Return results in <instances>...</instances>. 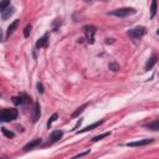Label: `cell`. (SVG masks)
I'll return each instance as SVG.
<instances>
[{
    "mask_svg": "<svg viewBox=\"0 0 159 159\" xmlns=\"http://www.w3.org/2000/svg\"><path fill=\"white\" fill-rule=\"evenodd\" d=\"M157 1L154 0V1H152V5H150V19H153L154 16H155V14H157Z\"/></svg>",
    "mask_w": 159,
    "mask_h": 159,
    "instance_id": "16",
    "label": "cell"
},
{
    "mask_svg": "<svg viewBox=\"0 0 159 159\" xmlns=\"http://www.w3.org/2000/svg\"><path fill=\"white\" fill-rule=\"evenodd\" d=\"M47 43H48V32H46L42 37H40L37 41H36V48H43V47H46L47 46Z\"/></svg>",
    "mask_w": 159,
    "mask_h": 159,
    "instance_id": "7",
    "label": "cell"
},
{
    "mask_svg": "<svg viewBox=\"0 0 159 159\" xmlns=\"http://www.w3.org/2000/svg\"><path fill=\"white\" fill-rule=\"evenodd\" d=\"M37 91L40 92V93H43V86H42V83H37Z\"/></svg>",
    "mask_w": 159,
    "mask_h": 159,
    "instance_id": "24",
    "label": "cell"
},
{
    "mask_svg": "<svg viewBox=\"0 0 159 159\" xmlns=\"http://www.w3.org/2000/svg\"><path fill=\"white\" fill-rule=\"evenodd\" d=\"M12 102H14V104H25V103L30 102V97L26 93H20L19 96L12 97Z\"/></svg>",
    "mask_w": 159,
    "mask_h": 159,
    "instance_id": "6",
    "label": "cell"
},
{
    "mask_svg": "<svg viewBox=\"0 0 159 159\" xmlns=\"http://www.w3.org/2000/svg\"><path fill=\"white\" fill-rule=\"evenodd\" d=\"M109 68H111L112 71H117V70L119 68V66H118L117 63H114V62H112V63H109Z\"/></svg>",
    "mask_w": 159,
    "mask_h": 159,
    "instance_id": "23",
    "label": "cell"
},
{
    "mask_svg": "<svg viewBox=\"0 0 159 159\" xmlns=\"http://www.w3.org/2000/svg\"><path fill=\"white\" fill-rule=\"evenodd\" d=\"M62 135H63V132H62V130H53V132L50 134L48 142H47L45 145H50V144H52V143L58 142V140L62 138Z\"/></svg>",
    "mask_w": 159,
    "mask_h": 159,
    "instance_id": "5",
    "label": "cell"
},
{
    "mask_svg": "<svg viewBox=\"0 0 159 159\" xmlns=\"http://www.w3.org/2000/svg\"><path fill=\"white\" fill-rule=\"evenodd\" d=\"M7 7H10V1H2V2L0 4V10H1V11L6 10Z\"/></svg>",
    "mask_w": 159,
    "mask_h": 159,
    "instance_id": "21",
    "label": "cell"
},
{
    "mask_svg": "<svg viewBox=\"0 0 159 159\" xmlns=\"http://www.w3.org/2000/svg\"><path fill=\"white\" fill-rule=\"evenodd\" d=\"M152 142H153V139L149 138V139H142V140H137V142H129L125 145L127 147H143V145H147Z\"/></svg>",
    "mask_w": 159,
    "mask_h": 159,
    "instance_id": "8",
    "label": "cell"
},
{
    "mask_svg": "<svg viewBox=\"0 0 159 159\" xmlns=\"http://www.w3.org/2000/svg\"><path fill=\"white\" fill-rule=\"evenodd\" d=\"M40 104H39V102H36L35 103V116H34V122H37V119H39V117H40Z\"/></svg>",
    "mask_w": 159,
    "mask_h": 159,
    "instance_id": "17",
    "label": "cell"
},
{
    "mask_svg": "<svg viewBox=\"0 0 159 159\" xmlns=\"http://www.w3.org/2000/svg\"><path fill=\"white\" fill-rule=\"evenodd\" d=\"M109 134H111V132H106V133H102V134H99V135H96V137H93V138H92V142H98V140H101L102 138L108 137Z\"/></svg>",
    "mask_w": 159,
    "mask_h": 159,
    "instance_id": "19",
    "label": "cell"
},
{
    "mask_svg": "<svg viewBox=\"0 0 159 159\" xmlns=\"http://www.w3.org/2000/svg\"><path fill=\"white\" fill-rule=\"evenodd\" d=\"M57 117H58V114L57 113H53L51 117H50V119H48V122H47V128H51V125H52V123L57 119Z\"/></svg>",
    "mask_w": 159,
    "mask_h": 159,
    "instance_id": "20",
    "label": "cell"
},
{
    "mask_svg": "<svg viewBox=\"0 0 159 159\" xmlns=\"http://www.w3.org/2000/svg\"><path fill=\"white\" fill-rule=\"evenodd\" d=\"M83 31H84L87 42L92 45L94 42V35H96V31H97L96 26H93V25H86V26H83Z\"/></svg>",
    "mask_w": 159,
    "mask_h": 159,
    "instance_id": "3",
    "label": "cell"
},
{
    "mask_svg": "<svg viewBox=\"0 0 159 159\" xmlns=\"http://www.w3.org/2000/svg\"><path fill=\"white\" fill-rule=\"evenodd\" d=\"M19 24H20V20H15V21H12L10 25H9V27H7V30H6V36H9V35H11L14 31H15V29L19 26Z\"/></svg>",
    "mask_w": 159,
    "mask_h": 159,
    "instance_id": "11",
    "label": "cell"
},
{
    "mask_svg": "<svg viewBox=\"0 0 159 159\" xmlns=\"http://www.w3.org/2000/svg\"><path fill=\"white\" fill-rule=\"evenodd\" d=\"M157 63V56L155 55H153L148 61H147V63H145V71H149V70H152L153 68V66Z\"/></svg>",
    "mask_w": 159,
    "mask_h": 159,
    "instance_id": "12",
    "label": "cell"
},
{
    "mask_svg": "<svg viewBox=\"0 0 159 159\" xmlns=\"http://www.w3.org/2000/svg\"><path fill=\"white\" fill-rule=\"evenodd\" d=\"M87 106H88V104H87V103H84V104H82L81 107H78V108H77V109H76V111H75V112L71 114V117H72V118L78 117V116H80V114H81V113H82V112H83V111L87 108Z\"/></svg>",
    "mask_w": 159,
    "mask_h": 159,
    "instance_id": "15",
    "label": "cell"
},
{
    "mask_svg": "<svg viewBox=\"0 0 159 159\" xmlns=\"http://www.w3.org/2000/svg\"><path fill=\"white\" fill-rule=\"evenodd\" d=\"M89 153V150H87V152H84V153H81V154H78V155H75L72 159H78V158H81V157H83V155H86V154H88Z\"/></svg>",
    "mask_w": 159,
    "mask_h": 159,
    "instance_id": "25",
    "label": "cell"
},
{
    "mask_svg": "<svg viewBox=\"0 0 159 159\" xmlns=\"http://www.w3.org/2000/svg\"><path fill=\"white\" fill-rule=\"evenodd\" d=\"M157 34H158V35H159V29H158V31H157Z\"/></svg>",
    "mask_w": 159,
    "mask_h": 159,
    "instance_id": "26",
    "label": "cell"
},
{
    "mask_svg": "<svg viewBox=\"0 0 159 159\" xmlns=\"http://www.w3.org/2000/svg\"><path fill=\"white\" fill-rule=\"evenodd\" d=\"M144 35H145V27H144V26H138V27L130 29V30L128 31V36L132 37L134 41L142 39Z\"/></svg>",
    "mask_w": 159,
    "mask_h": 159,
    "instance_id": "4",
    "label": "cell"
},
{
    "mask_svg": "<svg viewBox=\"0 0 159 159\" xmlns=\"http://www.w3.org/2000/svg\"><path fill=\"white\" fill-rule=\"evenodd\" d=\"M1 132H2V134H4L5 137H7V138H14V137H15L14 132H11V130H7L5 127H2V128H1Z\"/></svg>",
    "mask_w": 159,
    "mask_h": 159,
    "instance_id": "18",
    "label": "cell"
},
{
    "mask_svg": "<svg viewBox=\"0 0 159 159\" xmlns=\"http://www.w3.org/2000/svg\"><path fill=\"white\" fill-rule=\"evenodd\" d=\"M19 111L16 108H4L0 113V120L1 122H12L17 118Z\"/></svg>",
    "mask_w": 159,
    "mask_h": 159,
    "instance_id": "1",
    "label": "cell"
},
{
    "mask_svg": "<svg viewBox=\"0 0 159 159\" xmlns=\"http://www.w3.org/2000/svg\"><path fill=\"white\" fill-rule=\"evenodd\" d=\"M133 14H135V10L133 7H120V9L112 10L109 12V15H113V16H117V17H127V16L133 15Z\"/></svg>",
    "mask_w": 159,
    "mask_h": 159,
    "instance_id": "2",
    "label": "cell"
},
{
    "mask_svg": "<svg viewBox=\"0 0 159 159\" xmlns=\"http://www.w3.org/2000/svg\"><path fill=\"white\" fill-rule=\"evenodd\" d=\"M14 11H15V9L12 7V6H10V7H7L6 10H4V11H1V19L2 20H6L7 17H10L12 14H14Z\"/></svg>",
    "mask_w": 159,
    "mask_h": 159,
    "instance_id": "13",
    "label": "cell"
},
{
    "mask_svg": "<svg viewBox=\"0 0 159 159\" xmlns=\"http://www.w3.org/2000/svg\"><path fill=\"white\" fill-rule=\"evenodd\" d=\"M41 142H42V139L41 138H36V139H34V140H31V142H29L22 149L25 150V152H27V150H31V149H34L35 147H37V145H40L41 144Z\"/></svg>",
    "mask_w": 159,
    "mask_h": 159,
    "instance_id": "10",
    "label": "cell"
},
{
    "mask_svg": "<svg viewBox=\"0 0 159 159\" xmlns=\"http://www.w3.org/2000/svg\"><path fill=\"white\" fill-rule=\"evenodd\" d=\"M30 32H31V25L29 24V25H26V26H25V29H24V36H25V37H27V36L30 35Z\"/></svg>",
    "mask_w": 159,
    "mask_h": 159,
    "instance_id": "22",
    "label": "cell"
},
{
    "mask_svg": "<svg viewBox=\"0 0 159 159\" xmlns=\"http://www.w3.org/2000/svg\"><path fill=\"white\" fill-rule=\"evenodd\" d=\"M144 127H145V128H148V129H150V130H159V119L153 120V122H150V123L145 124Z\"/></svg>",
    "mask_w": 159,
    "mask_h": 159,
    "instance_id": "14",
    "label": "cell"
},
{
    "mask_svg": "<svg viewBox=\"0 0 159 159\" xmlns=\"http://www.w3.org/2000/svg\"><path fill=\"white\" fill-rule=\"evenodd\" d=\"M102 123H104V119H101V120H98V122H96V123H93V124H91V125H87V127H84L83 129H80V130H77L76 133H77V134H80V133L89 132V130H92V129H94V128L99 127V125H101Z\"/></svg>",
    "mask_w": 159,
    "mask_h": 159,
    "instance_id": "9",
    "label": "cell"
}]
</instances>
